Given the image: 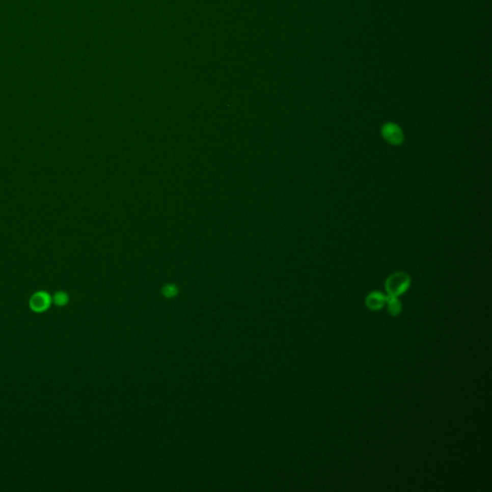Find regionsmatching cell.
I'll list each match as a JSON object with an SVG mask.
<instances>
[{
  "instance_id": "obj_1",
  "label": "cell",
  "mask_w": 492,
  "mask_h": 492,
  "mask_svg": "<svg viewBox=\"0 0 492 492\" xmlns=\"http://www.w3.org/2000/svg\"><path fill=\"white\" fill-rule=\"evenodd\" d=\"M411 277L405 272H395L386 281L385 287L391 296H399L407 291L411 286Z\"/></svg>"
},
{
  "instance_id": "obj_2",
  "label": "cell",
  "mask_w": 492,
  "mask_h": 492,
  "mask_svg": "<svg viewBox=\"0 0 492 492\" xmlns=\"http://www.w3.org/2000/svg\"><path fill=\"white\" fill-rule=\"evenodd\" d=\"M382 135L391 145H400L404 142V133L396 123H386L382 128Z\"/></svg>"
},
{
  "instance_id": "obj_3",
  "label": "cell",
  "mask_w": 492,
  "mask_h": 492,
  "mask_svg": "<svg viewBox=\"0 0 492 492\" xmlns=\"http://www.w3.org/2000/svg\"><path fill=\"white\" fill-rule=\"evenodd\" d=\"M50 296L43 291L36 292L30 299V308L36 313H43L50 306Z\"/></svg>"
},
{
  "instance_id": "obj_4",
  "label": "cell",
  "mask_w": 492,
  "mask_h": 492,
  "mask_svg": "<svg viewBox=\"0 0 492 492\" xmlns=\"http://www.w3.org/2000/svg\"><path fill=\"white\" fill-rule=\"evenodd\" d=\"M387 296L384 295L380 291H373L369 293L365 298V305L372 311L381 310L386 304Z\"/></svg>"
},
{
  "instance_id": "obj_5",
  "label": "cell",
  "mask_w": 492,
  "mask_h": 492,
  "mask_svg": "<svg viewBox=\"0 0 492 492\" xmlns=\"http://www.w3.org/2000/svg\"><path fill=\"white\" fill-rule=\"evenodd\" d=\"M386 303L388 304V310L391 315H398L402 311V304L397 299V296H391L389 295L387 297Z\"/></svg>"
},
{
  "instance_id": "obj_6",
  "label": "cell",
  "mask_w": 492,
  "mask_h": 492,
  "mask_svg": "<svg viewBox=\"0 0 492 492\" xmlns=\"http://www.w3.org/2000/svg\"><path fill=\"white\" fill-rule=\"evenodd\" d=\"M54 301L57 306H65L68 303V295L65 292L60 291L58 293H56V295L54 297Z\"/></svg>"
},
{
  "instance_id": "obj_7",
  "label": "cell",
  "mask_w": 492,
  "mask_h": 492,
  "mask_svg": "<svg viewBox=\"0 0 492 492\" xmlns=\"http://www.w3.org/2000/svg\"><path fill=\"white\" fill-rule=\"evenodd\" d=\"M175 293H176V290H175V289L173 287H168L166 289V292H165V294L167 296H173Z\"/></svg>"
}]
</instances>
